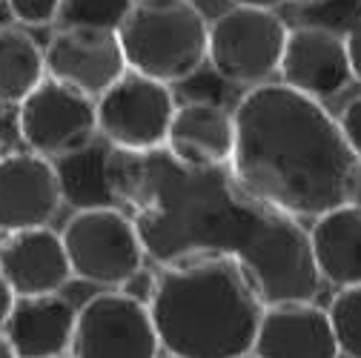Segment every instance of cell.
<instances>
[{"label":"cell","mask_w":361,"mask_h":358,"mask_svg":"<svg viewBox=\"0 0 361 358\" xmlns=\"http://www.w3.org/2000/svg\"><path fill=\"white\" fill-rule=\"evenodd\" d=\"M112 181L118 206H132L129 218L158 264L230 258L264 304L310 301L319 292L307 230L244 192L230 166L192 169L164 147L138 155L115 149Z\"/></svg>","instance_id":"1"},{"label":"cell","mask_w":361,"mask_h":358,"mask_svg":"<svg viewBox=\"0 0 361 358\" xmlns=\"http://www.w3.org/2000/svg\"><path fill=\"white\" fill-rule=\"evenodd\" d=\"M98 132L118 152H155L166 144L175 115L169 86L126 72L98 98Z\"/></svg>","instance_id":"7"},{"label":"cell","mask_w":361,"mask_h":358,"mask_svg":"<svg viewBox=\"0 0 361 358\" xmlns=\"http://www.w3.org/2000/svg\"><path fill=\"white\" fill-rule=\"evenodd\" d=\"M258 358H338L330 312L312 301L267 304L255 333Z\"/></svg>","instance_id":"13"},{"label":"cell","mask_w":361,"mask_h":358,"mask_svg":"<svg viewBox=\"0 0 361 358\" xmlns=\"http://www.w3.org/2000/svg\"><path fill=\"white\" fill-rule=\"evenodd\" d=\"M164 149L178 163L192 169L230 166L235 149V118L212 101L175 106Z\"/></svg>","instance_id":"15"},{"label":"cell","mask_w":361,"mask_h":358,"mask_svg":"<svg viewBox=\"0 0 361 358\" xmlns=\"http://www.w3.org/2000/svg\"><path fill=\"white\" fill-rule=\"evenodd\" d=\"M47 75L78 89L89 98H101L118 83L129 66L118 29L104 26H63L43 49Z\"/></svg>","instance_id":"10"},{"label":"cell","mask_w":361,"mask_h":358,"mask_svg":"<svg viewBox=\"0 0 361 358\" xmlns=\"http://www.w3.org/2000/svg\"><path fill=\"white\" fill-rule=\"evenodd\" d=\"M230 172L255 201L295 221L350 204L358 158L338 118L287 83H261L238 101Z\"/></svg>","instance_id":"2"},{"label":"cell","mask_w":361,"mask_h":358,"mask_svg":"<svg viewBox=\"0 0 361 358\" xmlns=\"http://www.w3.org/2000/svg\"><path fill=\"white\" fill-rule=\"evenodd\" d=\"M307 235L322 281L338 290L361 284V206L350 201L319 215Z\"/></svg>","instance_id":"17"},{"label":"cell","mask_w":361,"mask_h":358,"mask_svg":"<svg viewBox=\"0 0 361 358\" xmlns=\"http://www.w3.org/2000/svg\"><path fill=\"white\" fill-rule=\"evenodd\" d=\"M112 155L115 149L104 141H92L69 155L55 158V172L63 201L75 209H98V206H118V192L112 181Z\"/></svg>","instance_id":"18"},{"label":"cell","mask_w":361,"mask_h":358,"mask_svg":"<svg viewBox=\"0 0 361 358\" xmlns=\"http://www.w3.org/2000/svg\"><path fill=\"white\" fill-rule=\"evenodd\" d=\"M330 321L344 358H361V284L338 290L330 304Z\"/></svg>","instance_id":"20"},{"label":"cell","mask_w":361,"mask_h":358,"mask_svg":"<svg viewBox=\"0 0 361 358\" xmlns=\"http://www.w3.org/2000/svg\"><path fill=\"white\" fill-rule=\"evenodd\" d=\"M18 126L29 152L55 161L98 138V106L95 98L47 78L20 104Z\"/></svg>","instance_id":"9"},{"label":"cell","mask_w":361,"mask_h":358,"mask_svg":"<svg viewBox=\"0 0 361 358\" xmlns=\"http://www.w3.org/2000/svg\"><path fill=\"white\" fill-rule=\"evenodd\" d=\"M61 238L75 278L101 287H121L147 258L135 221L118 206L75 209Z\"/></svg>","instance_id":"5"},{"label":"cell","mask_w":361,"mask_h":358,"mask_svg":"<svg viewBox=\"0 0 361 358\" xmlns=\"http://www.w3.org/2000/svg\"><path fill=\"white\" fill-rule=\"evenodd\" d=\"M233 6H247V9H276L284 0H230Z\"/></svg>","instance_id":"27"},{"label":"cell","mask_w":361,"mask_h":358,"mask_svg":"<svg viewBox=\"0 0 361 358\" xmlns=\"http://www.w3.org/2000/svg\"><path fill=\"white\" fill-rule=\"evenodd\" d=\"M264 307L235 261L201 258L164 266L149 312L161 350L180 358H241L252 352Z\"/></svg>","instance_id":"3"},{"label":"cell","mask_w":361,"mask_h":358,"mask_svg":"<svg viewBox=\"0 0 361 358\" xmlns=\"http://www.w3.org/2000/svg\"><path fill=\"white\" fill-rule=\"evenodd\" d=\"M9 15L26 26H49L61 18L63 0H4Z\"/></svg>","instance_id":"22"},{"label":"cell","mask_w":361,"mask_h":358,"mask_svg":"<svg viewBox=\"0 0 361 358\" xmlns=\"http://www.w3.org/2000/svg\"><path fill=\"white\" fill-rule=\"evenodd\" d=\"M63 204L55 163L35 152L0 158V233L49 227Z\"/></svg>","instance_id":"11"},{"label":"cell","mask_w":361,"mask_h":358,"mask_svg":"<svg viewBox=\"0 0 361 358\" xmlns=\"http://www.w3.org/2000/svg\"><path fill=\"white\" fill-rule=\"evenodd\" d=\"M293 4H304V6H319V4H327V0H293Z\"/></svg>","instance_id":"30"},{"label":"cell","mask_w":361,"mask_h":358,"mask_svg":"<svg viewBox=\"0 0 361 358\" xmlns=\"http://www.w3.org/2000/svg\"><path fill=\"white\" fill-rule=\"evenodd\" d=\"M118 37L129 72L166 86L192 78L209 52V23L192 0H135Z\"/></svg>","instance_id":"4"},{"label":"cell","mask_w":361,"mask_h":358,"mask_svg":"<svg viewBox=\"0 0 361 358\" xmlns=\"http://www.w3.org/2000/svg\"><path fill=\"white\" fill-rule=\"evenodd\" d=\"M47 80V58L26 29H0V104H23Z\"/></svg>","instance_id":"19"},{"label":"cell","mask_w":361,"mask_h":358,"mask_svg":"<svg viewBox=\"0 0 361 358\" xmlns=\"http://www.w3.org/2000/svg\"><path fill=\"white\" fill-rule=\"evenodd\" d=\"M338 126H341V132H344V138H347L350 149H353L355 158L361 161V95L353 98V101L341 109V115H338Z\"/></svg>","instance_id":"24"},{"label":"cell","mask_w":361,"mask_h":358,"mask_svg":"<svg viewBox=\"0 0 361 358\" xmlns=\"http://www.w3.org/2000/svg\"><path fill=\"white\" fill-rule=\"evenodd\" d=\"M0 358H18V355H15V350H12V344L6 341V335H4V333H0Z\"/></svg>","instance_id":"28"},{"label":"cell","mask_w":361,"mask_h":358,"mask_svg":"<svg viewBox=\"0 0 361 358\" xmlns=\"http://www.w3.org/2000/svg\"><path fill=\"white\" fill-rule=\"evenodd\" d=\"M135 0H63V26H104L118 29Z\"/></svg>","instance_id":"21"},{"label":"cell","mask_w":361,"mask_h":358,"mask_svg":"<svg viewBox=\"0 0 361 358\" xmlns=\"http://www.w3.org/2000/svg\"><path fill=\"white\" fill-rule=\"evenodd\" d=\"M279 72L281 83L315 101L344 92L353 80L344 37L319 23L290 29Z\"/></svg>","instance_id":"12"},{"label":"cell","mask_w":361,"mask_h":358,"mask_svg":"<svg viewBox=\"0 0 361 358\" xmlns=\"http://www.w3.org/2000/svg\"><path fill=\"white\" fill-rule=\"evenodd\" d=\"M353 204L361 206V163H358V172H355V187H353Z\"/></svg>","instance_id":"29"},{"label":"cell","mask_w":361,"mask_h":358,"mask_svg":"<svg viewBox=\"0 0 361 358\" xmlns=\"http://www.w3.org/2000/svg\"><path fill=\"white\" fill-rule=\"evenodd\" d=\"M0 273L15 298L55 295L75 276L61 233L49 227L9 233L0 241Z\"/></svg>","instance_id":"14"},{"label":"cell","mask_w":361,"mask_h":358,"mask_svg":"<svg viewBox=\"0 0 361 358\" xmlns=\"http://www.w3.org/2000/svg\"><path fill=\"white\" fill-rule=\"evenodd\" d=\"M241 358H258V355H255V352H247V355H241Z\"/></svg>","instance_id":"32"},{"label":"cell","mask_w":361,"mask_h":358,"mask_svg":"<svg viewBox=\"0 0 361 358\" xmlns=\"http://www.w3.org/2000/svg\"><path fill=\"white\" fill-rule=\"evenodd\" d=\"M118 290L126 292L135 301H141V304H152V298L158 292V273H149V270H144V266H141V270L132 273Z\"/></svg>","instance_id":"23"},{"label":"cell","mask_w":361,"mask_h":358,"mask_svg":"<svg viewBox=\"0 0 361 358\" xmlns=\"http://www.w3.org/2000/svg\"><path fill=\"white\" fill-rule=\"evenodd\" d=\"M287 35V23L273 9L233 6L209 23L207 61L224 80L261 86L279 72Z\"/></svg>","instance_id":"6"},{"label":"cell","mask_w":361,"mask_h":358,"mask_svg":"<svg viewBox=\"0 0 361 358\" xmlns=\"http://www.w3.org/2000/svg\"><path fill=\"white\" fill-rule=\"evenodd\" d=\"M78 309L55 295L18 298L0 333L18 358H63L72 347Z\"/></svg>","instance_id":"16"},{"label":"cell","mask_w":361,"mask_h":358,"mask_svg":"<svg viewBox=\"0 0 361 358\" xmlns=\"http://www.w3.org/2000/svg\"><path fill=\"white\" fill-rule=\"evenodd\" d=\"M15 292H12V287H9V281L4 278V273H0V327H4V321H6V316L12 312V307H15Z\"/></svg>","instance_id":"26"},{"label":"cell","mask_w":361,"mask_h":358,"mask_svg":"<svg viewBox=\"0 0 361 358\" xmlns=\"http://www.w3.org/2000/svg\"><path fill=\"white\" fill-rule=\"evenodd\" d=\"M158 358H161V355H158ZM164 358H180V355H172V352H166V355H164Z\"/></svg>","instance_id":"31"},{"label":"cell","mask_w":361,"mask_h":358,"mask_svg":"<svg viewBox=\"0 0 361 358\" xmlns=\"http://www.w3.org/2000/svg\"><path fill=\"white\" fill-rule=\"evenodd\" d=\"M158 352L161 338L149 304L109 290L92 295L78 309L72 358H158Z\"/></svg>","instance_id":"8"},{"label":"cell","mask_w":361,"mask_h":358,"mask_svg":"<svg viewBox=\"0 0 361 358\" xmlns=\"http://www.w3.org/2000/svg\"><path fill=\"white\" fill-rule=\"evenodd\" d=\"M347 43V55H350V69H353V80L361 83V18L353 20L350 32L344 35Z\"/></svg>","instance_id":"25"}]
</instances>
